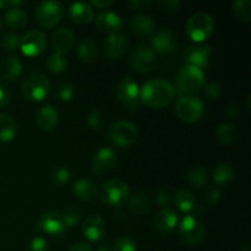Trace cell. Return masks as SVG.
Returning <instances> with one entry per match:
<instances>
[{"instance_id":"d590c367","label":"cell","mask_w":251,"mask_h":251,"mask_svg":"<svg viewBox=\"0 0 251 251\" xmlns=\"http://www.w3.org/2000/svg\"><path fill=\"white\" fill-rule=\"evenodd\" d=\"M71 172L65 166H55L49 172V178L54 184L58 185H66L71 180Z\"/></svg>"},{"instance_id":"7402d4cb","label":"cell","mask_w":251,"mask_h":251,"mask_svg":"<svg viewBox=\"0 0 251 251\" xmlns=\"http://www.w3.org/2000/svg\"><path fill=\"white\" fill-rule=\"evenodd\" d=\"M51 49L54 53L64 54L70 51L75 44V34L70 28H59L51 36Z\"/></svg>"},{"instance_id":"816d5d0a","label":"cell","mask_w":251,"mask_h":251,"mask_svg":"<svg viewBox=\"0 0 251 251\" xmlns=\"http://www.w3.org/2000/svg\"><path fill=\"white\" fill-rule=\"evenodd\" d=\"M24 2L20 1V0H0V9H4V7H9V9H12V7H17L20 5H22Z\"/></svg>"},{"instance_id":"b9f144b4","label":"cell","mask_w":251,"mask_h":251,"mask_svg":"<svg viewBox=\"0 0 251 251\" xmlns=\"http://www.w3.org/2000/svg\"><path fill=\"white\" fill-rule=\"evenodd\" d=\"M112 251H136V244L129 237H122L117 240Z\"/></svg>"},{"instance_id":"f5cc1de1","label":"cell","mask_w":251,"mask_h":251,"mask_svg":"<svg viewBox=\"0 0 251 251\" xmlns=\"http://www.w3.org/2000/svg\"><path fill=\"white\" fill-rule=\"evenodd\" d=\"M240 114V108L237 103H230L228 105V115L232 118H238Z\"/></svg>"},{"instance_id":"6da1fadb","label":"cell","mask_w":251,"mask_h":251,"mask_svg":"<svg viewBox=\"0 0 251 251\" xmlns=\"http://www.w3.org/2000/svg\"><path fill=\"white\" fill-rule=\"evenodd\" d=\"M174 98V88L168 81L162 78L150 80L140 90V100L152 109H161L172 103Z\"/></svg>"},{"instance_id":"277c9868","label":"cell","mask_w":251,"mask_h":251,"mask_svg":"<svg viewBox=\"0 0 251 251\" xmlns=\"http://www.w3.org/2000/svg\"><path fill=\"white\" fill-rule=\"evenodd\" d=\"M130 189L126 181L120 178H110L104 181L100 190V199L104 205L120 207L127 201Z\"/></svg>"},{"instance_id":"ab89813d","label":"cell","mask_w":251,"mask_h":251,"mask_svg":"<svg viewBox=\"0 0 251 251\" xmlns=\"http://www.w3.org/2000/svg\"><path fill=\"white\" fill-rule=\"evenodd\" d=\"M87 125L93 131H100L105 125V120L102 113L97 109L91 112V114L87 117Z\"/></svg>"},{"instance_id":"44dd1931","label":"cell","mask_w":251,"mask_h":251,"mask_svg":"<svg viewBox=\"0 0 251 251\" xmlns=\"http://www.w3.org/2000/svg\"><path fill=\"white\" fill-rule=\"evenodd\" d=\"M178 213L171 207L162 208L153 220V226L162 234H168L178 226Z\"/></svg>"},{"instance_id":"1f68e13d","label":"cell","mask_w":251,"mask_h":251,"mask_svg":"<svg viewBox=\"0 0 251 251\" xmlns=\"http://www.w3.org/2000/svg\"><path fill=\"white\" fill-rule=\"evenodd\" d=\"M235 178V172L230 164L222 163L218 164L212 173V179L216 184L218 185H228L232 183Z\"/></svg>"},{"instance_id":"603a6c76","label":"cell","mask_w":251,"mask_h":251,"mask_svg":"<svg viewBox=\"0 0 251 251\" xmlns=\"http://www.w3.org/2000/svg\"><path fill=\"white\" fill-rule=\"evenodd\" d=\"M34 119H36V124L38 125L39 129L43 131H50V130L55 129L58 125L59 113L51 105H43L37 109Z\"/></svg>"},{"instance_id":"f1b7e54d","label":"cell","mask_w":251,"mask_h":251,"mask_svg":"<svg viewBox=\"0 0 251 251\" xmlns=\"http://www.w3.org/2000/svg\"><path fill=\"white\" fill-rule=\"evenodd\" d=\"M127 207L130 212L137 216L146 215L151 210V200L146 194L136 193L127 199Z\"/></svg>"},{"instance_id":"4fadbf2b","label":"cell","mask_w":251,"mask_h":251,"mask_svg":"<svg viewBox=\"0 0 251 251\" xmlns=\"http://www.w3.org/2000/svg\"><path fill=\"white\" fill-rule=\"evenodd\" d=\"M117 163L118 157L114 150L109 149V147H103L93 154L92 159H91V171L95 176H102L113 171Z\"/></svg>"},{"instance_id":"f907efd6","label":"cell","mask_w":251,"mask_h":251,"mask_svg":"<svg viewBox=\"0 0 251 251\" xmlns=\"http://www.w3.org/2000/svg\"><path fill=\"white\" fill-rule=\"evenodd\" d=\"M152 4V1H149V0H134V1H130V6L134 7L135 10H144L146 7H149L150 5Z\"/></svg>"},{"instance_id":"9c48e42d","label":"cell","mask_w":251,"mask_h":251,"mask_svg":"<svg viewBox=\"0 0 251 251\" xmlns=\"http://www.w3.org/2000/svg\"><path fill=\"white\" fill-rule=\"evenodd\" d=\"M130 65L135 71L141 74L151 73L156 69L157 55L156 51L146 44H139L132 49L130 54Z\"/></svg>"},{"instance_id":"7bdbcfd3","label":"cell","mask_w":251,"mask_h":251,"mask_svg":"<svg viewBox=\"0 0 251 251\" xmlns=\"http://www.w3.org/2000/svg\"><path fill=\"white\" fill-rule=\"evenodd\" d=\"M221 198H222V193H221L220 189L216 188V186H211V188H208L207 190L205 191V200L206 202L210 203V205L217 203L218 201L221 200Z\"/></svg>"},{"instance_id":"5bb4252c","label":"cell","mask_w":251,"mask_h":251,"mask_svg":"<svg viewBox=\"0 0 251 251\" xmlns=\"http://www.w3.org/2000/svg\"><path fill=\"white\" fill-rule=\"evenodd\" d=\"M38 227L42 232L47 233L50 237H61L66 230L61 212L56 210H49L42 213L38 221Z\"/></svg>"},{"instance_id":"cb8c5ba5","label":"cell","mask_w":251,"mask_h":251,"mask_svg":"<svg viewBox=\"0 0 251 251\" xmlns=\"http://www.w3.org/2000/svg\"><path fill=\"white\" fill-rule=\"evenodd\" d=\"M22 73V63L16 56H5L0 61V78L5 82H14Z\"/></svg>"},{"instance_id":"d6986e66","label":"cell","mask_w":251,"mask_h":251,"mask_svg":"<svg viewBox=\"0 0 251 251\" xmlns=\"http://www.w3.org/2000/svg\"><path fill=\"white\" fill-rule=\"evenodd\" d=\"M73 194L82 202H92L100 196V189L95 181L90 179H78L73 186Z\"/></svg>"},{"instance_id":"f546056e","label":"cell","mask_w":251,"mask_h":251,"mask_svg":"<svg viewBox=\"0 0 251 251\" xmlns=\"http://www.w3.org/2000/svg\"><path fill=\"white\" fill-rule=\"evenodd\" d=\"M76 55L81 63L90 64L97 56V44L91 38H85L77 44L76 48Z\"/></svg>"},{"instance_id":"e0dca14e","label":"cell","mask_w":251,"mask_h":251,"mask_svg":"<svg viewBox=\"0 0 251 251\" xmlns=\"http://www.w3.org/2000/svg\"><path fill=\"white\" fill-rule=\"evenodd\" d=\"M183 55L186 65L196 66L200 70H202L210 63V58L212 55V48L207 46V44H205V46L188 47Z\"/></svg>"},{"instance_id":"4316f807","label":"cell","mask_w":251,"mask_h":251,"mask_svg":"<svg viewBox=\"0 0 251 251\" xmlns=\"http://www.w3.org/2000/svg\"><path fill=\"white\" fill-rule=\"evenodd\" d=\"M216 136L222 145L232 146L237 142L238 137H239V131L233 123L226 122L218 125L217 130H216Z\"/></svg>"},{"instance_id":"8fae6325","label":"cell","mask_w":251,"mask_h":251,"mask_svg":"<svg viewBox=\"0 0 251 251\" xmlns=\"http://www.w3.org/2000/svg\"><path fill=\"white\" fill-rule=\"evenodd\" d=\"M118 100L122 102V104L126 108L129 112H137L141 104L140 100V87L134 78L127 74L123 78L120 85L118 86Z\"/></svg>"},{"instance_id":"7a4b0ae2","label":"cell","mask_w":251,"mask_h":251,"mask_svg":"<svg viewBox=\"0 0 251 251\" xmlns=\"http://www.w3.org/2000/svg\"><path fill=\"white\" fill-rule=\"evenodd\" d=\"M50 81L44 74L29 73L21 83V93L29 102H42L50 92Z\"/></svg>"},{"instance_id":"7dc6e473","label":"cell","mask_w":251,"mask_h":251,"mask_svg":"<svg viewBox=\"0 0 251 251\" xmlns=\"http://www.w3.org/2000/svg\"><path fill=\"white\" fill-rule=\"evenodd\" d=\"M158 5L161 9L164 10V11L172 12L176 11V10L179 9L180 1H179V0H163V1H159Z\"/></svg>"},{"instance_id":"d4e9b609","label":"cell","mask_w":251,"mask_h":251,"mask_svg":"<svg viewBox=\"0 0 251 251\" xmlns=\"http://www.w3.org/2000/svg\"><path fill=\"white\" fill-rule=\"evenodd\" d=\"M130 25L132 32L140 37H153L157 31V24L147 15H135Z\"/></svg>"},{"instance_id":"ee69618b","label":"cell","mask_w":251,"mask_h":251,"mask_svg":"<svg viewBox=\"0 0 251 251\" xmlns=\"http://www.w3.org/2000/svg\"><path fill=\"white\" fill-rule=\"evenodd\" d=\"M203 88H205L206 97L210 98V100H217L221 96V93H222V87H221L220 83L217 82L208 83V85H206Z\"/></svg>"},{"instance_id":"8992f818","label":"cell","mask_w":251,"mask_h":251,"mask_svg":"<svg viewBox=\"0 0 251 251\" xmlns=\"http://www.w3.org/2000/svg\"><path fill=\"white\" fill-rule=\"evenodd\" d=\"M139 136L136 125L127 120L114 123L108 130V140L117 147H129L135 144Z\"/></svg>"},{"instance_id":"db71d44e","label":"cell","mask_w":251,"mask_h":251,"mask_svg":"<svg viewBox=\"0 0 251 251\" xmlns=\"http://www.w3.org/2000/svg\"><path fill=\"white\" fill-rule=\"evenodd\" d=\"M68 251H93V250L87 243H77V244L73 245V247H71Z\"/></svg>"},{"instance_id":"8d00e7d4","label":"cell","mask_w":251,"mask_h":251,"mask_svg":"<svg viewBox=\"0 0 251 251\" xmlns=\"http://www.w3.org/2000/svg\"><path fill=\"white\" fill-rule=\"evenodd\" d=\"M47 68L54 74H61L68 69V60L63 54L54 53L47 60Z\"/></svg>"},{"instance_id":"c3c4849f","label":"cell","mask_w":251,"mask_h":251,"mask_svg":"<svg viewBox=\"0 0 251 251\" xmlns=\"http://www.w3.org/2000/svg\"><path fill=\"white\" fill-rule=\"evenodd\" d=\"M10 100H11V93H10V91L6 87L0 85V109L6 107L10 103Z\"/></svg>"},{"instance_id":"6f0895ef","label":"cell","mask_w":251,"mask_h":251,"mask_svg":"<svg viewBox=\"0 0 251 251\" xmlns=\"http://www.w3.org/2000/svg\"><path fill=\"white\" fill-rule=\"evenodd\" d=\"M0 29H1V20H0Z\"/></svg>"},{"instance_id":"83f0119b","label":"cell","mask_w":251,"mask_h":251,"mask_svg":"<svg viewBox=\"0 0 251 251\" xmlns=\"http://www.w3.org/2000/svg\"><path fill=\"white\" fill-rule=\"evenodd\" d=\"M17 125L14 118L7 113H0V142H10L15 139Z\"/></svg>"},{"instance_id":"d6a6232c","label":"cell","mask_w":251,"mask_h":251,"mask_svg":"<svg viewBox=\"0 0 251 251\" xmlns=\"http://www.w3.org/2000/svg\"><path fill=\"white\" fill-rule=\"evenodd\" d=\"M174 203H176V208L179 211L184 213H188L194 211L196 206V200L195 196L193 193H190L189 190H179L178 193L174 196Z\"/></svg>"},{"instance_id":"f35d334b","label":"cell","mask_w":251,"mask_h":251,"mask_svg":"<svg viewBox=\"0 0 251 251\" xmlns=\"http://www.w3.org/2000/svg\"><path fill=\"white\" fill-rule=\"evenodd\" d=\"M75 93V86L70 82H61L55 88V98L60 102H69L74 97Z\"/></svg>"},{"instance_id":"4dcf8cb0","label":"cell","mask_w":251,"mask_h":251,"mask_svg":"<svg viewBox=\"0 0 251 251\" xmlns=\"http://www.w3.org/2000/svg\"><path fill=\"white\" fill-rule=\"evenodd\" d=\"M5 24L12 29H24L28 24V19L24 10L19 9V7H12V9H7L5 12Z\"/></svg>"},{"instance_id":"bcb514c9","label":"cell","mask_w":251,"mask_h":251,"mask_svg":"<svg viewBox=\"0 0 251 251\" xmlns=\"http://www.w3.org/2000/svg\"><path fill=\"white\" fill-rule=\"evenodd\" d=\"M156 201L159 206H162L163 208H166V207H169V206L172 205V202H173V196H172V194L169 193V191L162 190V191H159L158 195H157Z\"/></svg>"},{"instance_id":"ac0fdd59","label":"cell","mask_w":251,"mask_h":251,"mask_svg":"<svg viewBox=\"0 0 251 251\" xmlns=\"http://www.w3.org/2000/svg\"><path fill=\"white\" fill-rule=\"evenodd\" d=\"M82 233L90 242H100L105 234V222L98 213L87 216L83 221Z\"/></svg>"},{"instance_id":"3957f363","label":"cell","mask_w":251,"mask_h":251,"mask_svg":"<svg viewBox=\"0 0 251 251\" xmlns=\"http://www.w3.org/2000/svg\"><path fill=\"white\" fill-rule=\"evenodd\" d=\"M176 87L188 96L196 95L205 87V74L193 65H183L176 74Z\"/></svg>"},{"instance_id":"484cf974","label":"cell","mask_w":251,"mask_h":251,"mask_svg":"<svg viewBox=\"0 0 251 251\" xmlns=\"http://www.w3.org/2000/svg\"><path fill=\"white\" fill-rule=\"evenodd\" d=\"M69 17L75 24L86 25L90 24L95 17L92 6L87 2H73L69 7Z\"/></svg>"},{"instance_id":"11a10c76","label":"cell","mask_w":251,"mask_h":251,"mask_svg":"<svg viewBox=\"0 0 251 251\" xmlns=\"http://www.w3.org/2000/svg\"><path fill=\"white\" fill-rule=\"evenodd\" d=\"M96 251H110V248L108 244H102L97 248V250Z\"/></svg>"},{"instance_id":"9f6ffc18","label":"cell","mask_w":251,"mask_h":251,"mask_svg":"<svg viewBox=\"0 0 251 251\" xmlns=\"http://www.w3.org/2000/svg\"><path fill=\"white\" fill-rule=\"evenodd\" d=\"M240 251H250V245L249 244H244L242 247V249H240Z\"/></svg>"},{"instance_id":"ffe728a7","label":"cell","mask_w":251,"mask_h":251,"mask_svg":"<svg viewBox=\"0 0 251 251\" xmlns=\"http://www.w3.org/2000/svg\"><path fill=\"white\" fill-rule=\"evenodd\" d=\"M95 24L100 32L110 36V34L119 33L123 22L119 15L115 14V12L102 11L96 16Z\"/></svg>"},{"instance_id":"ba28073f","label":"cell","mask_w":251,"mask_h":251,"mask_svg":"<svg viewBox=\"0 0 251 251\" xmlns=\"http://www.w3.org/2000/svg\"><path fill=\"white\" fill-rule=\"evenodd\" d=\"M179 234L186 245L196 247L205 239V227L196 216L186 215L179 225Z\"/></svg>"},{"instance_id":"2e32d148","label":"cell","mask_w":251,"mask_h":251,"mask_svg":"<svg viewBox=\"0 0 251 251\" xmlns=\"http://www.w3.org/2000/svg\"><path fill=\"white\" fill-rule=\"evenodd\" d=\"M152 47L154 51L162 55H171L179 48V38L173 31L164 29L154 34L152 38Z\"/></svg>"},{"instance_id":"5b68a950","label":"cell","mask_w":251,"mask_h":251,"mask_svg":"<svg viewBox=\"0 0 251 251\" xmlns=\"http://www.w3.org/2000/svg\"><path fill=\"white\" fill-rule=\"evenodd\" d=\"M215 31L213 19L207 14L198 12L189 19L186 24V33L195 43H202L212 36Z\"/></svg>"},{"instance_id":"9a60e30c","label":"cell","mask_w":251,"mask_h":251,"mask_svg":"<svg viewBox=\"0 0 251 251\" xmlns=\"http://www.w3.org/2000/svg\"><path fill=\"white\" fill-rule=\"evenodd\" d=\"M127 47H129V41L126 36L122 33H114L108 36L104 39L102 46L103 55L108 60H118L123 58L124 54L126 53Z\"/></svg>"},{"instance_id":"7c38bea8","label":"cell","mask_w":251,"mask_h":251,"mask_svg":"<svg viewBox=\"0 0 251 251\" xmlns=\"http://www.w3.org/2000/svg\"><path fill=\"white\" fill-rule=\"evenodd\" d=\"M47 36L41 29H31L20 38V48L24 55L33 58L46 50Z\"/></svg>"},{"instance_id":"30bf717a","label":"cell","mask_w":251,"mask_h":251,"mask_svg":"<svg viewBox=\"0 0 251 251\" xmlns=\"http://www.w3.org/2000/svg\"><path fill=\"white\" fill-rule=\"evenodd\" d=\"M64 15V7L59 1H43L37 6L34 17L42 28H53L60 22Z\"/></svg>"},{"instance_id":"e575fe53","label":"cell","mask_w":251,"mask_h":251,"mask_svg":"<svg viewBox=\"0 0 251 251\" xmlns=\"http://www.w3.org/2000/svg\"><path fill=\"white\" fill-rule=\"evenodd\" d=\"M61 217H63L66 228H73L80 223L81 218H82V211L77 206L70 205L61 212Z\"/></svg>"},{"instance_id":"60d3db41","label":"cell","mask_w":251,"mask_h":251,"mask_svg":"<svg viewBox=\"0 0 251 251\" xmlns=\"http://www.w3.org/2000/svg\"><path fill=\"white\" fill-rule=\"evenodd\" d=\"M20 38L21 37L17 33H14V32H10V33H6L1 39V46L4 47L5 50L7 51H14L16 50L20 47Z\"/></svg>"},{"instance_id":"f6af8a7d","label":"cell","mask_w":251,"mask_h":251,"mask_svg":"<svg viewBox=\"0 0 251 251\" xmlns=\"http://www.w3.org/2000/svg\"><path fill=\"white\" fill-rule=\"evenodd\" d=\"M27 251H48V243L42 237L34 238L27 247Z\"/></svg>"},{"instance_id":"681fc988","label":"cell","mask_w":251,"mask_h":251,"mask_svg":"<svg viewBox=\"0 0 251 251\" xmlns=\"http://www.w3.org/2000/svg\"><path fill=\"white\" fill-rule=\"evenodd\" d=\"M112 0H92L91 1V6H95L96 9L100 10H105L107 7H109L110 5H113Z\"/></svg>"},{"instance_id":"74e56055","label":"cell","mask_w":251,"mask_h":251,"mask_svg":"<svg viewBox=\"0 0 251 251\" xmlns=\"http://www.w3.org/2000/svg\"><path fill=\"white\" fill-rule=\"evenodd\" d=\"M233 11L242 21L249 22L251 20V1L250 0H238L233 5Z\"/></svg>"},{"instance_id":"836d02e7","label":"cell","mask_w":251,"mask_h":251,"mask_svg":"<svg viewBox=\"0 0 251 251\" xmlns=\"http://www.w3.org/2000/svg\"><path fill=\"white\" fill-rule=\"evenodd\" d=\"M188 180L195 188H202L210 180V173L203 167H194L189 171Z\"/></svg>"},{"instance_id":"52a82bcc","label":"cell","mask_w":251,"mask_h":251,"mask_svg":"<svg viewBox=\"0 0 251 251\" xmlns=\"http://www.w3.org/2000/svg\"><path fill=\"white\" fill-rule=\"evenodd\" d=\"M205 113V105L202 100L194 96H185V97L179 98L176 103V114L181 122L196 123L203 117Z\"/></svg>"}]
</instances>
